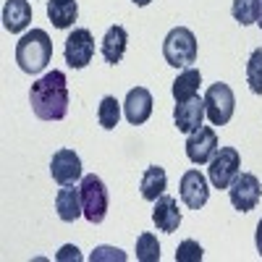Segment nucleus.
I'll return each mask as SVG.
<instances>
[{
    "instance_id": "nucleus-22",
    "label": "nucleus",
    "mask_w": 262,
    "mask_h": 262,
    "mask_svg": "<svg viewBox=\"0 0 262 262\" xmlns=\"http://www.w3.org/2000/svg\"><path fill=\"white\" fill-rule=\"evenodd\" d=\"M97 121L107 131L118 126V121H121V102L113 95H107V97L100 100V105H97Z\"/></svg>"
},
{
    "instance_id": "nucleus-5",
    "label": "nucleus",
    "mask_w": 262,
    "mask_h": 262,
    "mask_svg": "<svg viewBox=\"0 0 262 262\" xmlns=\"http://www.w3.org/2000/svg\"><path fill=\"white\" fill-rule=\"evenodd\" d=\"M233 111H236V97L228 84L217 81L205 92V116L210 118L212 126H226L233 118Z\"/></svg>"
},
{
    "instance_id": "nucleus-4",
    "label": "nucleus",
    "mask_w": 262,
    "mask_h": 262,
    "mask_svg": "<svg viewBox=\"0 0 262 262\" xmlns=\"http://www.w3.org/2000/svg\"><path fill=\"white\" fill-rule=\"evenodd\" d=\"M81 207H84V217L90 223H102L107 215V189L105 181L100 176H84L81 179Z\"/></svg>"
},
{
    "instance_id": "nucleus-2",
    "label": "nucleus",
    "mask_w": 262,
    "mask_h": 262,
    "mask_svg": "<svg viewBox=\"0 0 262 262\" xmlns=\"http://www.w3.org/2000/svg\"><path fill=\"white\" fill-rule=\"evenodd\" d=\"M53 58V39L45 29H32L18 39L16 63L24 74H39Z\"/></svg>"
},
{
    "instance_id": "nucleus-16",
    "label": "nucleus",
    "mask_w": 262,
    "mask_h": 262,
    "mask_svg": "<svg viewBox=\"0 0 262 262\" xmlns=\"http://www.w3.org/2000/svg\"><path fill=\"white\" fill-rule=\"evenodd\" d=\"M32 21V3L29 0H6L3 6V27L11 34H18L29 27Z\"/></svg>"
},
{
    "instance_id": "nucleus-10",
    "label": "nucleus",
    "mask_w": 262,
    "mask_h": 262,
    "mask_svg": "<svg viewBox=\"0 0 262 262\" xmlns=\"http://www.w3.org/2000/svg\"><path fill=\"white\" fill-rule=\"evenodd\" d=\"M181 202L189 207V210H202L210 200V186H207V179L202 176L200 170H186L181 176Z\"/></svg>"
},
{
    "instance_id": "nucleus-30",
    "label": "nucleus",
    "mask_w": 262,
    "mask_h": 262,
    "mask_svg": "<svg viewBox=\"0 0 262 262\" xmlns=\"http://www.w3.org/2000/svg\"><path fill=\"white\" fill-rule=\"evenodd\" d=\"M257 24H259V29H262V13H259V21H257Z\"/></svg>"
},
{
    "instance_id": "nucleus-14",
    "label": "nucleus",
    "mask_w": 262,
    "mask_h": 262,
    "mask_svg": "<svg viewBox=\"0 0 262 262\" xmlns=\"http://www.w3.org/2000/svg\"><path fill=\"white\" fill-rule=\"evenodd\" d=\"M152 221H155V226L165 233H173L179 231L181 226V210H179V202L173 200V196L163 194L155 200V210H152Z\"/></svg>"
},
{
    "instance_id": "nucleus-24",
    "label": "nucleus",
    "mask_w": 262,
    "mask_h": 262,
    "mask_svg": "<svg viewBox=\"0 0 262 262\" xmlns=\"http://www.w3.org/2000/svg\"><path fill=\"white\" fill-rule=\"evenodd\" d=\"M247 84L254 95H262V48H257L247 60Z\"/></svg>"
},
{
    "instance_id": "nucleus-9",
    "label": "nucleus",
    "mask_w": 262,
    "mask_h": 262,
    "mask_svg": "<svg viewBox=\"0 0 262 262\" xmlns=\"http://www.w3.org/2000/svg\"><path fill=\"white\" fill-rule=\"evenodd\" d=\"M217 149H221L217 147V134H215V128H210V126H200L196 131H191V134L186 137V158L194 165L210 163Z\"/></svg>"
},
{
    "instance_id": "nucleus-13",
    "label": "nucleus",
    "mask_w": 262,
    "mask_h": 262,
    "mask_svg": "<svg viewBox=\"0 0 262 262\" xmlns=\"http://www.w3.org/2000/svg\"><path fill=\"white\" fill-rule=\"evenodd\" d=\"M202 121H205V100H200V97H191L186 102H176V107H173V123H176V128L181 134L196 131L202 126Z\"/></svg>"
},
{
    "instance_id": "nucleus-17",
    "label": "nucleus",
    "mask_w": 262,
    "mask_h": 262,
    "mask_svg": "<svg viewBox=\"0 0 262 262\" xmlns=\"http://www.w3.org/2000/svg\"><path fill=\"white\" fill-rule=\"evenodd\" d=\"M126 45H128V32L123 29V27H111L105 32V37H102V45H100V50H102V58L111 63V66H116V63H121L123 60V53H126Z\"/></svg>"
},
{
    "instance_id": "nucleus-8",
    "label": "nucleus",
    "mask_w": 262,
    "mask_h": 262,
    "mask_svg": "<svg viewBox=\"0 0 262 262\" xmlns=\"http://www.w3.org/2000/svg\"><path fill=\"white\" fill-rule=\"evenodd\" d=\"M66 63L71 66V69H86V66L92 63L95 58V37L90 29H74L66 39Z\"/></svg>"
},
{
    "instance_id": "nucleus-25",
    "label": "nucleus",
    "mask_w": 262,
    "mask_h": 262,
    "mask_svg": "<svg viewBox=\"0 0 262 262\" xmlns=\"http://www.w3.org/2000/svg\"><path fill=\"white\" fill-rule=\"evenodd\" d=\"M205 249L194 242V238H184L176 249V262H202Z\"/></svg>"
},
{
    "instance_id": "nucleus-20",
    "label": "nucleus",
    "mask_w": 262,
    "mask_h": 262,
    "mask_svg": "<svg viewBox=\"0 0 262 262\" xmlns=\"http://www.w3.org/2000/svg\"><path fill=\"white\" fill-rule=\"evenodd\" d=\"M200 84H202V74L196 69H184L179 74V79L173 81V97H176V102H186L191 97H196V92H200Z\"/></svg>"
},
{
    "instance_id": "nucleus-27",
    "label": "nucleus",
    "mask_w": 262,
    "mask_h": 262,
    "mask_svg": "<svg viewBox=\"0 0 262 262\" xmlns=\"http://www.w3.org/2000/svg\"><path fill=\"white\" fill-rule=\"evenodd\" d=\"M66 259H74V262H81V254L74 244H66L60 252H58V262H66Z\"/></svg>"
},
{
    "instance_id": "nucleus-18",
    "label": "nucleus",
    "mask_w": 262,
    "mask_h": 262,
    "mask_svg": "<svg viewBox=\"0 0 262 262\" xmlns=\"http://www.w3.org/2000/svg\"><path fill=\"white\" fill-rule=\"evenodd\" d=\"M48 16L55 29H69L79 18V3L76 0H48Z\"/></svg>"
},
{
    "instance_id": "nucleus-3",
    "label": "nucleus",
    "mask_w": 262,
    "mask_h": 262,
    "mask_svg": "<svg viewBox=\"0 0 262 262\" xmlns=\"http://www.w3.org/2000/svg\"><path fill=\"white\" fill-rule=\"evenodd\" d=\"M163 55L165 63L173 69H189L191 63H196V37L186 27L170 29L165 42H163Z\"/></svg>"
},
{
    "instance_id": "nucleus-1",
    "label": "nucleus",
    "mask_w": 262,
    "mask_h": 262,
    "mask_svg": "<svg viewBox=\"0 0 262 262\" xmlns=\"http://www.w3.org/2000/svg\"><path fill=\"white\" fill-rule=\"evenodd\" d=\"M29 102L37 118L63 121L69 113V81L63 71H50L37 79L29 90Z\"/></svg>"
},
{
    "instance_id": "nucleus-26",
    "label": "nucleus",
    "mask_w": 262,
    "mask_h": 262,
    "mask_svg": "<svg viewBox=\"0 0 262 262\" xmlns=\"http://www.w3.org/2000/svg\"><path fill=\"white\" fill-rule=\"evenodd\" d=\"M92 262H102V259H118V262H126V254L116 247H97L92 254H90Z\"/></svg>"
},
{
    "instance_id": "nucleus-29",
    "label": "nucleus",
    "mask_w": 262,
    "mask_h": 262,
    "mask_svg": "<svg viewBox=\"0 0 262 262\" xmlns=\"http://www.w3.org/2000/svg\"><path fill=\"white\" fill-rule=\"evenodd\" d=\"M131 3H134V6H149L152 0H131Z\"/></svg>"
},
{
    "instance_id": "nucleus-19",
    "label": "nucleus",
    "mask_w": 262,
    "mask_h": 262,
    "mask_svg": "<svg viewBox=\"0 0 262 262\" xmlns=\"http://www.w3.org/2000/svg\"><path fill=\"white\" fill-rule=\"evenodd\" d=\"M139 189H142V196H144L147 202H155L158 196H163L165 189H168V176H165V170H163L160 165H149V168L144 170V176H142Z\"/></svg>"
},
{
    "instance_id": "nucleus-21",
    "label": "nucleus",
    "mask_w": 262,
    "mask_h": 262,
    "mask_svg": "<svg viewBox=\"0 0 262 262\" xmlns=\"http://www.w3.org/2000/svg\"><path fill=\"white\" fill-rule=\"evenodd\" d=\"M231 13H233V18H236L242 27L257 24L259 13H262V0H233Z\"/></svg>"
},
{
    "instance_id": "nucleus-15",
    "label": "nucleus",
    "mask_w": 262,
    "mask_h": 262,
    "mask_svg": "<svg viewBox=\"0 0 262 262\" xmlns=\"http://www.w3.org/2000/svg\"><path fill=\"white\" fill-rule=\"evenodd\" d=\"M55 210H58V217L63 223H74L79 215H84V207H81V189H76L74 184H66L58 196H55Z\"/></svg>"
},
{
    "instance_id": "nucleus-28",
    "label": "nucleus",
    "mask_w": 262,
    "mask_h": 262,
    "mask_svg": "<svg viewBox=\"0 0 262 262\" xmlns=\"http://www.w3.org/2000/svg\"><path fill=\"white\" fill-rule=\"evenodd\" d=\"M254 244H257V252L262 257V221L257 223V231H254Z\"/></svg>"
},
{
    "instance_id": "nucleus-6",
    "label": "nucleus",
    "mask_w": 262,
    "mask_h": 262,
    "mask_svg": "<svg viewBox=\"0 0 262 262\" xmlns=\"http://www.w3.org/2000/svg\"><path fill=\"white\" fill-rule=\"evenodd\" d=\"M207 173H210V184L215 189H228L231 181L238 176V168H242V155H238L236 147H221L212 155V160L207 163Z\"/></svg>"
},
{
    "instance_id": "nucleus-12",
    "label": "nucleus",
    "mask_w": 262,
    "mask_h": 262,
    "mask_svg": "<svg viewBox=\"0 0 262 262\" xmlns=\"http://www.w3.org/2000/svg\"><path fill=\"white\" fill-rule=\"evenodd\" d=\"M152 95L149 90H144V86H134V90H128L126 95V102H123V116L131 126H142L149 121L152 116Z\"/></svg>"
},
{
    "instance_id": "nucleus-7",
    "label": "nucleus",
    "mask_w": 262,
    "mask_h": 262,
    "mask_svg": "<svg viewBox=\"0 0 262 262\" xmlns=\"http://www.w3.org/2000/svg\"><path fill=\"white\" fill-rule=\"evenodd\" d=\"M228 196H231V205L238 212H249L259 205L262 184H259V179L254 176V173H238L228 186Z\"/></svg>"
},
{
    "instance_id": "nucleus-23",
    "label": "nucleus",
    "mask_w": 262,
    "mask_h": 262,
    "mask_svg": "<svg viewBox=\"0 0 262 262\" xmlns=\"http://www.w3.org/2000/svg\"><path fill=\"white\" fill-rule=\"evenodd\" d=\"M137 259L139 262H160V244L155 233H142L137 238Z\"/></svg>"
},
{
    "instance_id": "nucleus-11",
    "label": "nucleus",
    "mask_w": 262,
    "mask_h": 262,
    "mask_svg": "<svg viewBox=\"0 0 262 262\" xmlns=\"http://www.w3.org/2000/svg\"><path fill=\"white\" fill-rule=\"evenodd\" d=\"M50 176L60 186L76 184L81 179V158L74 149H58L53 155V160H50Z\"/></svg>"
}]
</instances>
